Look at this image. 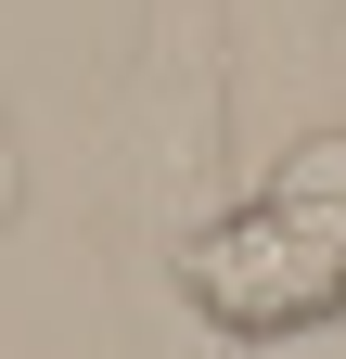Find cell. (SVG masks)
Wrapping results in <instances>:
<instances>
[{
    "instance_id": "1",
    "label": "cell",
    "mask_w": 346,
    "mask_h": 359,
    "mask_svg": "<svg viewBox=\"0 0 346 359\" xmlns=\"http://www.w3.org/2000/svg\"><path fill=\"white\" fill-rule=\"evenodd\" d=\"M180 295L205 308V334H321L346 321V128L295 142L244 205H219L180 244Z\"/></svg>"
},
{
    "instance_id": "2",
    "label": "cell",
    "mask_w": 346,
    "mask_h": 359,
    "mask_svg": "<svg viewBox=\"0 0 346 359\" xmlns=\"http://www.w3.org/2000/svg\"><path fill=\"white\" fill-rule=\"evenodd\" d=\"M13 205H26V154H13V128H0V231H13Z\"/></svg>"
}]
</instances>
